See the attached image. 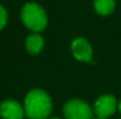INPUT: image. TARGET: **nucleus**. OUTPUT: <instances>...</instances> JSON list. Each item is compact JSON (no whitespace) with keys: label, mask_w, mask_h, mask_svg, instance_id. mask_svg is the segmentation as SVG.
I'll list each match as a JSON object with an SVG mask.
<instances>
[{"label":"nucleus","mask_w":121,"mask_h":119,"mask_svg":"<svg viewBox=\"0 0 121 119\" xmlns=\"http://www.w3.org/2000/svg\"><path fill=\"white\" fill-rule=\"evenodd\" d=\"M93 119H105V118H100V117H95V118H93Z\"/></svg>","instance_id":"nucleus-11"},{"label":"nucleus","mask_w":121,"mask_h":119,"mask_svg":"<svg viewBox=\"0 0 121 119\" xmlns=\"http://www.w3.org/2000/svg\"><path fill=\"white\" fill-rule=\"evenodd\" d=\"M118 110H119V112H120V115H121V100L118 103Z\"/></svg>","instance_id":"nucleus-10"},{"label":"nucleus","mask_w":121,"mask_h":119,"mask_svg":"<svg viewBox=\"0 0 121 119\" xmlns=\"http://www.w3.org/2000/svg\"><path fill=\"white\" fill-rule=\"evenodd\" d=\"M94 9L100 15H109L115 9V0H94Z\"/></svg>","instance_id":"nucleus-8"},{"label":"nucleus","mask_w":121,"mask_h":119,"mask_svg":"<svg viewBox=\"0 0 121 119\" xmlns=\"http://www.w3.org/2000/svg\"><path fill=\"white\" fill-rule=\"evenodd\" d=\"M71 51L75 60L80 62H91L93 58V49L85 38H77L71 44Z\"/></svg>","instance_id":"nucleus-5"},{"label":"nucleus","mask_w":121,"mask_h":119,"mask_svg":"<svg viewBox=\"0 0 121 119\" xmlns=\"http://www.w3.org/2000/svg\"><path fill=\"white\" fill-rule=\"evenodd\" d=\"M52 109V99L45 90L33 89L25 96L24 110L30 119H48Z\"/></svg>","instance_id":"nucleus-1"},{"label":"nucleus","mask_w":121,"mask_h":119,"mask_svg":"<svg viewBox=\"0 0 121 119\" xmlns=\"http://www.w3.org/2000/svg\"><path fill=\"white\" fill-rule=\"evenodd\" d=\"M24 105L14 99H6L0 104V117L2 119H22L25 117Z\"/></svg>","instance_id":"nucleus-6"},{"label":"nucleus","mask_w":121,"mask_h":119,"mask_svg":"<svg viewBox=\"0 0 121 119\" xmlns=\"http://www.w3.org/2000/svg\"><path fill=\"white\" fill-rule=\"evenodd\" d=\"M49 119H59V118H49Z\"/></svg>","instance_id":"nucleus-12"},{"label":"nucleus","mask_w":121,"mask_h":119,"mask_svg":"<svg viewBox=\"0 0 121 119\" xmlns=\"http://www.w3.org/2000/svg\"><path fill=\"white\" fill-rule=\"evenodd\" d=\"M6 23H7V12L5 7L0 5V31L5 28Z\"/></svg>","instance_id":"nucleus-9"},{"label":"nucleus","mask_w":121,"mask_h":119,"mask_svg":"<svg viewBox=\"0 0 121 119\" xmlns=\"http://www.w3.org/2000/svg\"><path fill=\"white\" fill-rule=\"evenodd\" d=\"M64 116L66 119H93V107L82 99H71L64 105Z\"/></svg>","instance_id":"nucleus-3"},{"label":"nucleus","mask_w":121,"mask_h":119,"mask_svg":"<svg viewBox=\"0 0 121 119\" xmlns=\"http://www.w3.org/2000/svg\"><path fill=\"white\" fill-rule=\"evenodd\" d=\"M25 47H26V50L31 55H38L42 51V49L45 47L43 38L39 33H33V34L28 35V38L26 39Z\"/></svg>","instance_id":"nucleus-7"},{"label":"nucleus","mask_w":121,"mask_h":119,"mask_svg":"<svg viewBox=\"0 0 121 119\" xmlns=\"http://www.w3.org/2000/svg\"><path fill=\"white\" fill-rule=\"evenodd\" d=\"M20 18L22 23L32 32L40 33L47 26V14L40 5L35 2H27L24 5Z\"/></svg>","instance_id":"nucleus-2"},{"label":"nucleus","mask_w":121,"mask_h":119,"mask_svg":"<svg viewBox=\"0 0 121 119\" xmlns=\"http://www.w3.org/2000/svg\"><path fill=\"white\" fill-rule=\"evenodd\" d=\"M118 109V102L114 96L112 95H102L100 96L94 105H93V112L95 117L107 119L111 117Z\"/></svg>","instance_id":"nucleus-4"}]
</instances>
